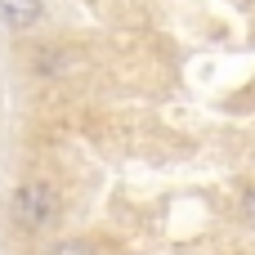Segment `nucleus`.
<instances>
[{
    "label": "nucleus",
    "mask_w": 255,
    "mask_h": 255,
    "mask_svg": "<svg viewBox=\"0 0 255 255\" xmlns=\"http://www.w3.org/2000/svg\"><path fill=\"white\" fill-rule=\"evenodd\" d=\"M54 215V193L45 184H22L13 193V220L27 224V229H40L45 220Z\"/></svg>",
    "instance_id": "nucleus-1"
},
{
    "label": "nucleus",
    "mask_w": 255,
    "mask_h": 255,
    "mask_svg": "<svg viewBox=\"0 0 255 255\" xmlns=\"http://www.w3.org/2000/svg\"><path fill=\"white\" fill-rule=\"evenodd\" d=\"M242 220H247V224L255 229V188L247 193V197H242Z\"/></svg>",
    "instance_id": "nucleus-4"
},
{
    "label": "nucleus",
    "mask_w": 255,
    "mask_h": 255,
    "mask_svg": "<svg viewBox=\"0 0 255 255\" xmlns=\"http://www.w3.org/2000/svg\"><path fill=\"white\" fill-rule=\"evenodd\" d=\"M49 255H90V247H81V242H63V247H54Z\"/></svg>",
    "instance_id": "nucleus-3"
},
{
    "label": "nucleus",
    "mask_w": 255,
    "mask_h": 255,
    "mask_svg": "<svg viewBox=\"0 0 255 255\" xmlns=\"http://www.w3.org/2000/svg\"><path fill=\"white\" fill-rule=\"evenodd\" d=\"M0 13L13 22V27H36L40 22V0H0Z\"/></svg>",
    "instance_id": "nucleus-2"
}]
</instances>
